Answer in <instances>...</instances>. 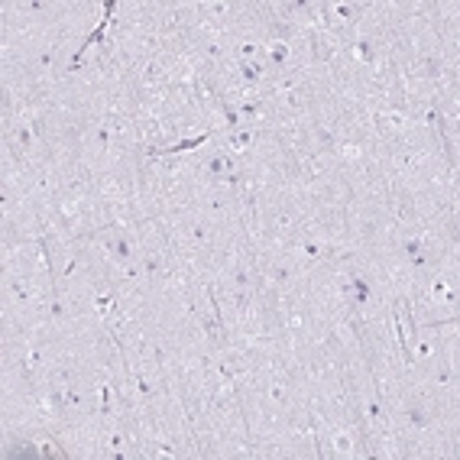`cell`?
<instances>
[{
  "instance_id": "obj_1",
  "label": "cell",
  "mask_w": 460,
  "mask_h": 460,
  "mask_svg": "<svg viewBox=\"0 0 460 460\" xmlns=\"http://www.w3.org/2000/svg\"><path fill=\"white\" fill-rule=\"evenodd\" d=\"M240 4H227V0H205L198 4V26L201 30H214V33H230L234 20H237Z\"/></svg>"
}]
</instances>
